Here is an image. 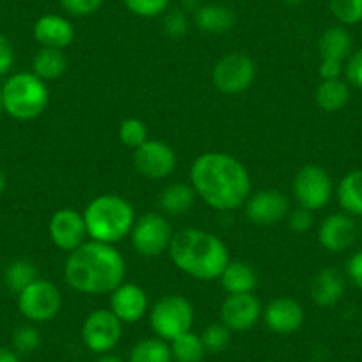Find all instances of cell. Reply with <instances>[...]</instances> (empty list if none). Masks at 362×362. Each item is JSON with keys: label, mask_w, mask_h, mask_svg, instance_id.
Returning <instances> with one entry per match:
<instances>
[{"label": "cell", "mask_w": 362, "mask_h": 362, "mask_svg": "<svg viewBox=\"0 0 362 362\" xmlns=\"http://www.w3.org/2000/svg\"><path fill=\"white\" fill-rule=\"evenodd\" d=\"M190 181L197 196L215 210H235L249 199V173L226 153L201 155L192 163Z\"/></svg>", "instance_id": "cell-1"}, {"label": "cell", "mask_w": 362, "mask_h": 362, "mask_svg": "<svg viewBox=\"0 0 362 362\" xmlns=\"http://www.w3.org/2000/svg\"><path fill=\"white\" fill-rule=\"evenodd\" d=\"M124 272L123 256L110 243L93 240L71 250L66 259L64 279L80 293L103 295L123 284Z\"/></svg>", "instance_id": "cell-2"}, {"label": "cell", "mask_w": 362, "mask_h": 362, "mask_svg": "<svg viewBox=\"0 0 362 362\" xmlns=\"http://www.w3.org/2000/svg\"><path fill=\"white\" fill-rule=\"evenodd\" d=\"M169 254L181 272L201 281L221 277L229 263L224 242L201 229H183L176 233L170 240Z\"/></svg>", "instance_id": "cell-3"}, {"label": "cell", "mask_w": 362, "mask_h": 362, "mask_svg": "<svg viewBox=\"0 0 362 362\" xmlns=\"http://www.w3.org/2000/svg\"><path fill=\"white\" fill-rule=\"evenodd\" d=\"M87 235L95 242L117 243L132 231L135 224L134 208L123 197L105 194L89 203L83 211Z\"/></svg>", "instance_id": "cell-4"}, {"label": "cell", "mask_w": 362, "mask_h": 362, "mask_svg": "<svg viewBox=\"0 0 362 362\" xmlns=\"http://www.w3.org/2000/svg\"><path fill=\"white\" fill-rule=\"evenodd\" d=\"M47 105L48 89L34 73H16L2 87V107L15 119H34Z\"/></svg>", "instance_id": "cell-5"}, {"label": "cell", "mask_w": 362, "mask_h": 362, "mask_svg": "<svg viewBox=\"0 0 362 362\" xmlns=\"http://www.w3.org/2000/svg\"><path fill=\"white\" fill-rule=\"evenodd\" d=\"M149 322L160 339L173 341L190 330L194 323V308L181 295H167L153 305Z\"/></svg>", "instance_id": "cell-6"}, {"label": "cell", "mask_w": 362, "mask_h": 362, "mask_svg": "<svg viewBox=\"0 0 362 362\" xmlns=\"http://www.w3.org/2000/svg\"><path fill=\"white\" fill-rule=\"evenodd\" d=\"M62 305L61 293L50 281L37 279L18 293V309L30 322H50Z\"/></svg>", "instance_id": "cell-7"}, {"label": "cell", "mask_w": 362, "mask_h": 362, "mask_svg": "<svg viewBox=\"0 0 362 362\" xmlns=\"http://www.w3.org/2000/svg\"><path fill=\"white\" fill-rule=\"evenodd\" d=\"M123 322L110 309L90 313L82 327V339L93 354H109L121 339Z\"/></svg>", "instance_id": "cell-8"}, {"label": "cell", "mask_w": 362, "mask_h": 362, "mask_svg": "<svg viewBox=\"0 0 362 362\" xmlns=\"http://www.w3.org/2000/svg\"><path fill=\"white\" fill-rule=\"evenodd\" d=\"M293 192L302 208L320 210L332 197V180L323 167L304 165L295 176Z\"/></svg>", "instance_id": "cell-9"}, {"label": "cell", "mask_w": 362, "mask_h": 362, "mask_svg": "<svg viewBox=\"0 0 362 362\" xmlns=\"http://www.w3.org/2000/svg\"><path fill=\"white\" fill-rule=\"evenodd\" d=\"M256 76V64L252 59L245 54H233L224 55L214 68V83L224 95H238L250 83Z\"/></svg>", "instance_id": "cell-10"}, {"label": "cell", "mask_w": 362, "mask_h": 362, "mask_svg": "<svg viewBox=\"0 0 362 362\" xmlns=\"http://www.w3.org/2000/svg\"><path fill=\"white\" fill-rule=\"evenodd\" d=\"M173 229L165 217L146 214L132 228V243L141 256L155 257L165 252L173 240Z\"/></svg>", "instance_id": "cell-11"}, {"label": "cell", "mask_w": 362, "mask_h": 362, "mask_svg": "<svg viewBox=\"0 0 362 362\" xmlns=\"http://www.w3.org/2000/svg\"><path fill=\"white\" fill-rule=\"evenodd\" d=\"M134 165L142 176L151 180L167 177L176 167V155L173 148L160 141H146L134 153Z\"/></svg>", "instance_id": "cell-12"}, {"label": "cell", "mask_w": 362, "mask_h": 362, "mask_svg": "<svg viewBox=\"0 0 362 362\" xmlns=\"http://www.w3.org/2000/svg\"><path fill=\"white\" fill-rule=\"evenodd\" d=\"M48 233H50L52 242L59 249L71 252V250L78 249L86 240L87 228L83 215L73 208H62V210L55 211L54 217L50 218Z\"/></svg>", "instance_id": "cell-13"}, {"label": "cell", "mask_w": 362, "mask_h": 362, "mask_svg": "<svg viewBox=\"0 0 362 362\" xmlns=\"http://www.w3.org/2000/svg\"><path fill=\"white\" fill-rule=\"evenodd\" d=\"M290 210L286 196L279 190H259L254 194L245 206V215L256 226H274L286 217Z\"/></svg>", "instance_id": "cell-14"}, {"label": "cell", "mask_w": 362, "mask_h": 362, "mask_svg": "<svg viewBox=\"0 0 362 362\" xmlns=\"http://www.w3.org/2000/svg\"><path fill=\"white\" fill-rule=\"evenodd\" d=\"M261 315L259 300L252 293H233L222 302L221 318L229 330H249Z\"/></svg>", "instance_id": "cell-15"}, {"label": "cell", "mask_w": 362, "mask_h": 362, "mask_svg": "<svg viewBox=\"0 0 362 362\" xmlns=\"http://www.w3.org/2000/svg\"><path fill=\"white\" fill-rule=\"evenodd\" d=\"M264 323L272 332L293 334L304 323V309L293 298L279 297L267 305Z\"/></svg>", "instance_id": "cell-16"}, {"label": "cell", "mask_w": 362, "mask_h": 362, "mask_svg": "<svg viewBox=\"0 0 362 362\" xmlns=\"http://www.w3.org/2000/svg\"><path fill=\"white\" fill-rule=\"evenodd\" d=\"M148 297L137 284H119L110 297V311L123 323H134L144 316Z\"/></svg>", "instance_id": "cell-17"}, {"label": "cell", "mask_w": 362, "mask_h": 362, "mask_svg": "<svg viewBox=\"0 0 362 362\" xmlns=\"http://www.w3.org/2000/svg\"><path fill=\"white\" fill-rule=\"evenodd\" d=\"M320 243L330 252L346 250L357 238V226L346 215H330L323 221L318 231Z\"/></svg>", "instance_id": "cell-18"}, {"label": "cell", "mask_w": 362, "mask_h": 362, "mask_svg": "<svg viewBox=\"0 0 362 362\" xmlns=\"http://www.w3.org/2000/svg\"><path fill=\"white\" fill-rule=\"evenodd\" d=\"M34 40L43 48H62L68 47L75 37L73 25L59 15H45L34 23Z\"/></svg>", "instance_id": "cell-19"}, {"label": "cell", "mask_w": 362, "mask_h": 362, "mask_svg": "<svg viewBox=\"0 0 362 362\" xmlns=\"http://www.w3.org/2000/svg\"><path fill=\"white\" fill-rule=\"evenodd\" d=\"M344 295V277L336 268H325L313 279L311 297L322 308L337 304Z\"/></svg>", "instance_id": "cell-20"}, {"label": "cell", "mask_w": 362, "mask_h": 362, "mask_svg": "<svg viewBox=\"0 0 362 362\" xmlns=\"http://www.w3.org/2000/svg\"><path fill=\"white\" fill-rule=\"evenodd\" d=\"M318 48L322 62L343 64V61L351 52V37L343 27H330L320 37Z\"/></svg>", "instance_id": "cell-21"}, {"label": "cell", "mask_w": 362, "mask_h": 362, "mask_svg": "<svg viewBox=\"0 0 362 362\" xmlns=\"http://www.w3.org/2000/svg\"><path fill=\"white\" fill-rule=\"evenodd\" d=\"M221 283L229 295L252 293L257 284V277L250 264L243 263V261H229L226 270L222 272Z\"/></svg>", "instance_id": "cell-22"}, {"label": "cell", "mask_w": 362, "mask_h": 362, "mask_svg": "<svg viewBox=\"0 0 362 362\" xmlns=\"http://www.w3.org/2000/svg\"><path fill=\"white\" fill-rule=\"evenodd\" d=\"M236 16L226 6L218 4H208L197 11L196 15V23L201 30L211 34H222L228 33L235 27Z\"/></svg>", "instance_id": "cell-23"}, {"label": "cell", "mask_w": 362, "mask_h": 362, "mask_svg": "<svg viewBox=\"0 0 362 362\" xmlns=\"http://www.w3.org/2000/svg\"><path fill=\"white\" fill-rule=\"evenodd\" d=\"M350 100V89L339 78L323 80L316 89V103L325 112H337Z\"/></svg>", "instance_id": "cell-24"}, {"label": "cell", "mask_w": 362, "mask_h": 362, "mask_svg": "<svg viewBox=\"0 0 362 362\" xmlns=\"http://www.w3.org/2000/svg\"><path fill=\"white\" fill-rule=\"evenodd\" d=\"M337 199L344 211L362 215V170H354L341 180Z\"/></svg>", "instance_id": "cell-25"}, {"label": "cell", "mask_w": 362, "mask_h": 362, "mask_svg": "<svg viewBox=\"0 0 362 362\" xmlns=\"http://www.w3.org/2000/svg\"><path fill=\"white\" fill-rule=\"evenodd\" d=\"M194 199H196V190L183 183H174L162 192L160 206L169 215H183L192 208Z\"/></svg>", "instance_id": "cell-26"}, {"label": "cell", "mask_w": 362, "mask_h": 362, "mask_svg": "<svg viewBox=\"0 0 362 362\" xmlns=\"http://www.w3.org/2000/svg\"><path fill=\"white\" fill-rule=\"evenodd\" d=\"M34 75L40 76L41 80H55L66 71L68 61L62 50L57 48H41L36 54L33 62Z\"/></svg>", "instance_id": "cell-27"}, {"label": "cell", "mask_w": 362, "mask_h": 362, "mask_svg": "<svg viewBox=\"0 0 362 362\" xmlns=\"http://www.w3.org/2000/svg\"><path fill=\"white\" fill-rule=\"evenodd\" d=\"M170 354L176 362H203L206 350L201 336L189 330L170 341Z\"/></svg>", "instance_id": "cell-28"}, {"label": "cell", "mask_w": 362, "mask_h": 362, "mask_svg": "<svg viewBox=\"0 0 362 362\" xmlns=\"http://www.w3.org/2000/svg\"><path fill=\"white\" fill-rule=\"evenodd\" d=\"M37 268L36 264L30 263L29 259H16L13 263L8 264L4 272V281L6 286L9 288L15 293L25 290L29 284H33L34 281H37Z\"/></svg>", "instance_id": "cell-29"}, {"label": "cell", "mask_w": 362, "mask_h": 362, "mask_svg": "<svg viewBox=\"0 0 362 362\" xmlns=\"http://www.w3.org/2000/svg\"><path fill=\"white\" fill-rule=\"evenodd\" d=\"M128 362H173L170 346L163 339H142L132 348Z\"/></svg>", "instance_id": "cell-30"}, {"label": "cell", "mask_w": 362, "mask_h": 362, "mask_svg": "<svg viewBox=\"0 0 362 362\" xmlns=\"http://www.w3.org/2000/svg\"><path fill=\"white\" fill-rule=\"evenodd\" d=\"M330 11L337 22L355 25L362 22V0H330Z\"/></svg>", "instance_id": "cell-31"}, {"label": "cell", "mask_w": 362, "mask_h": 362, "mask_svg": "<svg viewBox=\"0 0 362 362\" xmlns=\"http://www.w3.org/2000/svg\"><path fill=\"white\" fill-rule=\"evenodd\" d=\"M119 139L124 146L128 148H141L146 141H148V128L137 117H130L124 119L119 127Z\"/></svg>", "instance_id": "cell-32"}, {"label": "cell", "mask_w": 362, "mask_h": 362, "mask_svg": "<svg viewBox=\"0 0 362 362\" xmlns=\"http://www.w3.org/2000/svg\"><path fill=\"white\" fill-rule=\"evenodd\" d=\"M204 344V350L206 354H218V351L226 350L231 341V330L224 325V323H215V325H210L204 329L203 336H201Z\"/></svg>", "instance_id": "cell-33"}, {"label": "cell", "mask_w": 362, "mask_h": 362, "mask_svg": "<svg viewBox=\"0 0 362 362\" xmlns=\"http://www.w3.org/2000/svg\"><path fill=\"white\" fill-rule=\"evenodd\" d=\"M41 344V334L36 327L22 325L13 334V346L18 354H33Z\"/></svg>", "instance_id": "cell-34"}, {"label": "cell", "mask_w": 362, "mask_h": 362, "mask_svg": "<svg viewBox=\"0 0 362 362\" xmlns=\"http://www.w3.org/2000/svg\"><path fill=\"white\" fill-rule=\"evenodd\" d=\"M124 4L134 15L153 18L167 11L169 0H124Z\"/></svg>", "instance_id": "cell-35"}, {"label": "cell", "mask_w": 362, "mask_h": 362, "mask_svg": "<svg viewBox=\"0 0 362 362\" xmlns=\"http://www.w3.org/2000/svg\"><path fill=\"white\" fill-rule=\"evenodd\" d=\"M163 29L169 34L170 37L177 40V37H183L189 29V22H187L185 15L181 11H170L167 13V16L163 18Z\"/></svg>", "instance_id": "cell-36"}, {"label": "cell", "mask_w": 362, "mask_h": 362, "mask_svg": "<svg viewBox=\"0 0 362 362\" xmlns=\"http://www.w3.org/2000/svg\"><path fill=\"white\" fill-rule=\"evenodd\" d=\"M103 0H61L62 8L75 16H87L93 15L100 9Z\"/></svg>", "instance_id": "cell-37"}, {"label": "cell", "mask_w": 362, "mask_h": 362, "mask_svg": "<svg viewBox=\"0 0 362 362\" xmlns=\"http://www.w3.org/2000/svg\"><path fill=\"white\" fill-rule=\"evenodd\" d=\"M288 226H290L291 231L295 233H304L308 231L313 226V215L311 211L305 210V208H298V210H293L290 214V218H288Z\"/></svg>", "instance_id": "cell-38"}, {"label": "cell", "mask_w": 362, "mask_h": 362, "mask_svg": "<svg viewBox=\"0 0 362 362\" xmlns=\"http://www.w3.org/2000/svg\"><path fill=\"white\" fill-rule=\"evenodd\" d=\"M346 78L354 83L355 87L362 89V48L355 52L346 64Z\"/></svg>", "instance_id": "cell-39"}, {"label": "cell", "mask_w": 362, "mask_h": 362, "mask_svg": "<svg viewBox=\"0 0 362 362\" xmlns=\"http://www.w3.org/2000/svg\"><path fill=\"white\" fill-rule=\"evenodd\" d=\"M13 62H15V54H13L11 43L8 37L0 34V75H6L11 69Z\"/></svg>", "instance_id": "cell-40"}, {"label": "cell", "mask_w": 362, "mask_h": 362, "mask_svg": "<svg viewBox=\"0 0 362 362\" xmlns=\"http://www.w3.org/2000/svg\"><path fill=\"white\" fill-rule=\"evenodd\" d=\"M346 272L348 276H350V279L354 281L355 286H358L362 290V250L355 252L354 256L348 259Z\"/></svg>", "instance_id": "cell-41"}, {"label": "cell", "mask_w": 362, "mask_h": 362, "mask_svg": "<svg viewBox=\"0 0 362 362\" xmlns=\"http://www.w3.org/2000/svg\"><path fill=\"white\" fill-rule=\"evenodd\" d=\"M0 362H20V357L15 350L0 346Z\"/></svg>", "instance_id": "cell-42"}, {"label": "cell", "mask_w": 362, "mask_h": 362, "mask_svg": "<svg viewBox=\"0 0 362 362\" xmlns=\"http://www.w3.org/2000/svg\"><path fill=\"white\" fill-rule=\"evenodd\" d=\"M96 362H123L119 357H116V355H109V354H102V357L98 358Z\"/></svg>", "instance_id": "cell-43"}, {"label": "cell", "mask_w": 362, "mask_h": 362, "mask_svg": "<svg viewBox=\"0 0 362 362\" xmlns=\"http://www.w3.org/2000/svg\"><path fill=\"white\" fill-rule=\"evenodd\" d=\"M4 190H6V177H4V174L0 173V196L4 194Z\"/></svg>", "instance_id": "cell-44"}, {"label": "cell", "mask_w": 362, "mask_h": 362, "mask_svg": "<svg viewBox=\"0 0 362 362\" xmlns=\"http://www.w3.org/2000/svg\"><path fill=\"white\" fill-rule=\"evenodd\" d=\"M284 2H286V4H290V6H300L304 0H284Z\"/></svg>", "instance_id": "cell-45"}, {"label": "cell", "mask_w": 362, "mask_h": 362, "mask_svg": "<svg viewBox=\"0 0 362 362\" xmlns=\"http://www.w3.org/2000/svg\"><path fill=\"white\" fill-rule=\"evenodd\" d=\"M4 110V107H2V87H0V112Z\"/></svg>", "instance_id": "cell-46"}]
</instances>
